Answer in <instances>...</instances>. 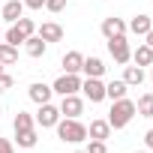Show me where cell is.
<instances>
[{
    "instance_id": "obj_1",
    "label": "cell",
    "mask_w": 153,
    "mask_h": 153,
    "mask_svg": "<svg viewBox=\"0 0 153 153\" xmlns=\"http://www.w3.org/2000/svg\"><path fill=\"white\" fill-rule=\"evenodd\" d=\"M54 129H57V138L66 141V144H81V141H87V126H84L78 117H60Z\"/></svg>"
},
{
    "instance_id": "obj_2",
    "label": "cell",
    "mask_w": 153,
    "mask_h": 153,
    "mask_svg": "<svg viewBox=\"0 0 153 153\" xmlns=\"http://www.w3.org/2000/svg\"><path fill=\"white\" fill-rule=\"evenodd\" d=\"M135 114H138V111H135V102L123 96V99H114V102H111V111H108L105 120L111 123V129H123V126H129V120H132Z\"/></svg>"
},
{
    "instance_id": "obj_3",
    "label": "cell",
    "mask_w": 153,
    "mask_h": 153,
    "mask_svg": "<svg viewBox=\"0 0 153 153\" xmlns=\"http://www.w3.org/2000/svg\"><path fill=\"white\" fill-rule=\"evenodd\" d=\"M51 90H54L57 96H72V93L81 90V78H78V75H72V72H63L60 78L51 84Z\"/></svg>"
},
{
    "instance_id": "obj_4",
    "label": "cell",
    "mask_w": 153,
    "mask_h": 153,
    "mask_svg": "<svg viewBox=\"0 0 153 153\" xmlns=\"http://www.w3.org/2000/svg\"><path fill=\"white\" fill-rule=\"evenodd\" d=\"M108 54L114 57V63L126 66V63L132 60V48H129L126 36H114V39H108Z\"/></svg>"
},
{
    "instance_id": "obj_5",
    "label": "cell",
    "mask_w": 153,
    "mask_h": 153,
    "mask_svg": "<svg viewBox=\"0 0 153 153\" xmlns=\"http://www.w3.org/2000/svg\"><path fill=\"white\" fill-rule=\"evenodd\" d=\"M60 117H63V114H60V108H57V105H51V102H42L33 120H36V126H42V129H54Z\"/></svg>"
},
{
    "instance_id": "obj_6",
    "label": "cell",
    "mask_w": 153,
    "mask_h": 153,
    "mask_svg": "<svg viewBox=\"0 0 153 153\" xmlns=\"http://www.w3.org/2000/svg\"><path fill=\"white\" fill-rule=\"evenodd\" d=\"M60 114L63 117H81L84 114V99L78 93H72V96H60Z\"/></svg>"
},
{
    "instance_id": "obj_7",
    "label": "cell",
    "mask_w": 153,
    "mask_h": 153,
    "mask_svg": "<svg viewBox=\"0 0 153 153\" xmlns=\"http://www.w3.org/2000/svg\"><path fill=\"white\" fill-rule=\"evenodd\" d=\"M81 93H84V99H90V102H102V99H105V84H102V78H84V81H81Z\"/></svg>"
},
{
    "instance_id": "obj_8",
    "label": "cell",
    "mask_w": 153,
    "mask_h": 153,
    "mask_svg": "<svg viewBox=\"0 0 153 153\" xmlns=\"http://www.w3.org/2000/svg\"><path fill=\"white\" fill-rule=\"evenodd\" d=\"M102 36H105V39H114V36H126V21H123V18H114V15L102 18Z\"/></svg>"
},
{
    "instance_id": "obj_9",
    "label": "cell",
    "mask_w": 153,
    "mask_h": 153,
    "mask_svg": "<svg viewBox=\"0 0 153 153\" xmlns=\"http://www.w3.org/2000/svg\"><path fill=\"white\" fill-rule=\"evenodd\" d=\"M36 36L45 39V42L51 45V42H60V39H63V27H60L57 21H45V24L36 27Z\"/></svg>"
},
{
    "instance_id": "obj_10",
    "label": "cell",
    "mask_w": 153,
    "mask_h": 153,
    "mask_svg": "<svg viewBox=\"0 0 153 153\" xmlns=\"http://www.w3.org/2000/svg\"><path fill=\"white\" fill-rule=\"evenodd\" d=\"M27 96H30L36 105H42V102H51L54 90H51V84H45V81H33V84L27 87Z\"/></svg>"
},
{
    "instance_id": "obj_11",
    "label": "cell",
    "mask_w": 153,
    "mask_h": 153,
    "mask_svg": "<svg viewBox=\"0 0 153 153\" xmlns=\"http://www.w3.org/2000/svg\"><path fill=\"white\" fill-rule=\"evenodd\" d=\"M21 15H24V3H21V0H9V3L0 6V18H3L6 24H15Z\"/></svg>"
},
{
    "instance_id": "obj_12",
    "label": "cell",
    "mask_w": 153,
    "mask_h": 153,
    "mask_svg": "<svg viewBox=\"0 0 153 153\" xmlns=\"http://www.w3.org/2000/svg\"><path fill=\"white\" fill-rule=\"evenodd\" d=\"M87 138L108 141V138H111V123H108V120H90V126H87Z\"/></svg>"
},
{
    "instance_id": "obj_13",
    "label": "cell",
    "mask_w": 153,
    "mask_h": 153,
    "mask_svg": "<svg viewBox=\"0 0 153 153\" xmlns=\"http://www.w3.org/2000/svg\"><path fill=\"white\" fill-rule=\"evenodd\" d=\"M24 51H27V57H45L48 42H45V39H39V36L33 33V36H27V39H24Z\"/></svg>"
},
{
    "instance_id": "obj_14",
    "label": "cell",
    "mask_w": 153,
    "mask_h": 153,
    "mask_svg": "<svg viewBox=\"0 0 153 153\" xmlns=\"http://www.w3.org/2000/svg\"><path fill=\"white\" fill-rule=\"evenodd\" d=\"M60 63H63V72L78 75V72H81V63H84V54H81V51H66Z\"/></svg>"
},
{
    "instance_id": "obj_15",
    "label": "cell",
    "mask_w": 153,
    "mask_h": 153,
    "mask_svg": "<svg viewBox=\"0 0 153 153\" xmlns=\"http://www.w3.org/2000/svg\"><path fill=\"white\" fill-rule=\"evenodd\" d=\"M81 72L87 75V78H102V75H105V63H102L99 57H84Z\"/></svg>"
},
{
    "instance_id": "obj_16",
    "label": "cell",
    "mask_w": 153,
    "mask_h": 153,
    "mask_svg": "<svg viewBox=\"0 0 153 153\" xmlns=\"http://www.w3.org/2000/svg\"><path fill=\"white\" fill-rule=\"evenodd\" d=\"M153 27V18L150 15H135L129 24H126V30L129 33H135V36H147V30Z\"/></svg>"
},
{
    "instance_id": "obj_17",
    "label": "cell",
    "mask_w": 153,
    "mask_h": 153,
    "mask_svg": "<svg viewBox=\"0 0 153 153\" xmlns=\"http://www.w3.org/2000/svg\"><path fill=\"white\" fill-rule=\"evenodd\" d=\"M132 63L141 66V69H144V66H153V48H150L147 42H141V45L132 51Z\"/></svg>"
},
{
    "instance_id": "obj_18",
    "label": "cell",
    "mask_w": 153,
    "mask_h": 153,
    "mask_svg": "<svg viewBox=\"0 0 153 153\" xmlns=\"http://www.w3.org/2000/svg\"><path fill=\"white\" fill-rule=\"evenodd\" d=\"M126 90H129V84H126L123 78L108 81V84H105V99H111V102H114V99H123V96H126Z\"/></svg>"
},
{
    "instance_id": "obj_19",
    "label": "cell",
    "mask_w": 153,
    "mask_h": 153,
    "mask_svg": "<svg viewBox=\"0 0 153 153\" xmlns=\"http://www.w3.org/2000/svg\"><path fill=\"white\" fill-rule=\"evenodd\" d=\"M123 81H126L129 87H141V81H144V69H141V66H126V69H123Z\"/></svg>"
},
{
    "instance_id": "obj_20",
    "label": "cell",
    "mask_w": 153,
    "mask_h": 153,
    "mask_svg": "<svg viewBox=\"0 0 153 153\" xmlns=\"http://www.w3.org/2000/svg\"><path fill=\"white\" fill-rule=\"evenodd\" d=\"M135 111L138 117H153V93H141L135 102Z\"/></svg>"
},
{
    "instance_id": "obj_21",
    "label": "cell",
    "mask_w": 153,
    "mask_h": 153,
    "mask_svg": "<svg viewBox=\"0 0 153 153\" xmlns=\"http://www.w3.org/2000/svg\"><path fill=\"white\" fill-rule=\"evenodd\" d=\"M33 126H36V120H33V114H27V111H18L15 120H12V129H15V132H24V129H33Z\"/></svg>"
},
{
    "instance_id": "obj_22",
    "label": "cell",
    "mask_w": 153,
    "mask_h": 153,
    "mask_svg": "<svg viewBox=\"0 0 153 153\" xmlns=\"http://www.w3.org/2000/svg\"><path fill=\"white\" fill-rule=\"evenodd\" d=\"M15 60H18V48L9 45V42H0V63H3V66H12Z\"/></svg>"
},
{
    "instance_id": "obj_23",
    "label": "cell",
    "mask_w": 153,
    "mask_h": 153,
    "mask_svg": "<svg viewBox=\"0 0 153 153\" xmlns=\"http://www.w3.org/2000/svg\"><path fill=\"white\" fill-rule=\"evenodd\" d=\"M15 141H18V147H27V150L36 147V141H39L36 138V126L33 129H24V132H15Z\"/></svg>"
},
{
    "instance_id": "obj_24",
    "label": "cell",
    "mask_w": 153,
    "mask_h": 153,
    "mask_svg": "<svg viewBox=\"0 0 153 153\" xmlns=\"http://www.w3.org/2000/svg\"><path fill=\"white\" fill-rule=\"evenodd\" d=\"M24 39H27V36H24V33H21V30H18L15 24H9V30H6V42L18 48V45H24Z\"/></svg>"
},
{
    "instance_id": "obj_25",
    "label": "cell",
    "mask_w": 153,
    "mask_h": 153,
    "mask_svg": "<svg viewBox=\"0 0 153 153\" xmlns=\"http://www.w3.org/2000/svg\"><path fill=\"white\" fill-rule=\"evenodd\" d=\"M15 27H18L24 36H33V33H36V24H33V18H24V15L15 21Z\"/></svg>"
},
{
    "instance_id": "obj_26",
    "label": "cell",
    "mask_w": 153,
    "mask_h": 153,
    "mask_svg": "<svg viewBox=\"0 0 153 153\" xmlns=\"http://www.w3.org/2000/svg\"><path fill=\"white\" fill-rule=\"evenodd\" d=\"M84 150H87V153H108V144H105V141H96V138H90Z\"/></svg>"
},
{
    "instance_id": "obj_27",
    "label": "cell",
    "mask_w": 153,
    "mask_h": 153,
    "mask_svg": "<svg viewBox=\"0 0 153 153\" xmlns=\"http://www.w3.org/2000/svg\"><path fill=\"white\" fill-rule=\"evenodd\" d=\"M12 84H15V78H12V75H9V72H0V93H6Z\"/></svg>"
},
{
    "instance_id": "obj_28",
    "label": "cell",
    "mask_w": 153,
    "mask_h": 153,
    "mask_svg": "<svg viewBox=\"0 0 153 153\" xmlns=\"http://www.w3.org/2000/svg\"><path fill=\"white\" fill-rule=\"evenodd\" d=\"M45 9L48 12H63L66 9V0H45Z\"/></svg>"
},
{
    "instance_id": "obj_29",
    "label": "cell",
    "mask_w": 153,
    "mask_h": 153,
    "mask_svg": "<svg viewBox=\"0 0 153 153\" xmlns=\"http://www.w3.org/2000/svg\"><path fill=\"white\" fill-rule=\"evenodd\" d=\"M0 153H15V144L9 138H0Z\"/></svg>"
},
{
    "instance_id": "obj_30",
    "label": "cell",
    "mask_w": 153,
    "mask_h": 153,
    "mask_svg": "<svg viewBox=\"0 0 153 153\" xmlns=\"http://www.w3.org/2000/svg\"><path fill=\"white\" fill-rule=\"evenodd\" d=\"M27 9H45V0H21Z\"/></svg>"
},
{
    "instance_id": "obj_31",
    "label": "cell",
    "mask_w": 153,
    "mask_h": 153,
    "mask_svg": "<svg viewBox=\"0 0 153 153\" xmlns=\"http://www.w3.org/2000/svg\"><path fill=\"white\" fill-rule=\"evenodd\" d=\"M144 144L153 150V129H147V132H144Z\"/></svg>"
},
{
    "instance_id": "obj_32",
    "label": "cell",
    "mask_w": 153,
    "mask_h": 153,
    "mask_svg": "<svg viewBox=\"0 0 153 153\" xmlns=\"http://www.w3.org/2000/svg\"><path fill=\"white\" fill-rule=\"evenodd\" d=\"M144 42H147V45H150V48H153V27H150V30H147V36H144Z\"/></svg>"
},
{
    "instance_id": "obj_33",
    "label": "cell",
    "mask_w": 153,
    "mask_h": 153,
    "mask_svg": "<svg viewBox=\"0 0 153 153\" xmlns=\"http://www.w3.org/2000/svg\"><path fill=\"white\" fill-rule=\"evenodd\" d=\"M0 72H6V66H3V63H0Z\"/></svg>"
},
{
    "instance_id": "obj_34",
    "label": "cell",
    "mask_w": 153,
    "mask_h": 153,
    "mask_svg": "<svg viewBox=\"0 0 153 153\" xmlns=\"http://www.w3.org/2000/svg\"><path fill=\"white\" fill-rule=\"evenodd\" d=\"M150 81H153V66H150Z\"/></svg>"
},
{
    "instance_id": "obj_35",
    "label": "cell",
    "mask_w": 153,
    "mask_h": 153,
    "mask_svg": "<svg viewBox=\"0 0 153 153\" xmlns=\"http://www.w3.org/2000/svg\"><path fill=\"white\" fill-rule=\"evenodd\" d=\"M75 153H87V150H75Z\"/></svg>"
},
{
    "instance_id": "obj_36",
    "label": "cell",
    "mask_w": 153,
    "mask_h": 153,
    "mask_svg": "<svg viewBox=\"0 0 153 153\" xmlns=\"http://www.w3.org/2000/svg\"><path fill=\"white\" fill-rule=\"evenodd\" d=\"M0 114H3V105H0Z\"/></svg>"
},
{
    "instance_id": "obj_37",
    "label": "cell",
    "mask_w": 153,
    "mask_h": 153,
    "mask_svg": "<svg viewBox=\"0 0 153 153\" xmlns=\"http://www.w3.org/2000/svg\"><path fill=\"white\" fill-rule=\"evenodd\" d=\"M135 153H144V150H135Z\"/></svg>"
}]
</instances>
